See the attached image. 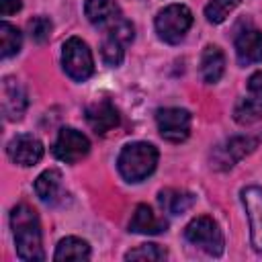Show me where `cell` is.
Returning a JSON list of instances; mask_svg holds the SVG:
<instances>
[{
    "label": "cell",
    "mask_w": 262,
    "mask_h": 262,
    "mask_svg": "<svg viewBox=\"0 0 262 262\" xmlns=\"http://www.w3.org/2000/svg\"><path fill=\"white\" fill-rule=\"evenodd\" d=\"M10 227L14 235L16 256L27 262H39L45 258L41 242V223L37 211L25 203L16 205L10 213Z\"/></svg>",
    "instance_id": "obj_1"
},
{
    "label": "cell",
    "mask_w": 262,
    "mask_h": 262,
    "mask_svg": "<svg viewBox=\"0 0 262 262\" xmlns=\"http://www.w3.org/2000/svg\"><path fill=\"white\" fill-rule=\"evenodd\" d=\"M158 158H160V154H158V147L154 143L133 141L121 149L117 166H119L121 176L127 182H139L156 170Z\"/></svg>",
    "instance_id": "obj_2"
},
{
    "label": "cell",
    "mask_w": 262,
    "mask_h": 262,
    "mask_svg": "<svg viewBox=\"0 0 262 262\" xmlns=\"http://www.w3.org/2000/svg\"><path fill=\"white\" fill-rule=\"evenodd\" d=\"M184 237L192 246H196L203 252H207L209 256H221L223 254V248H225L223 233H221L219 225L215 223V219L209 217V215L194 217L184 227Z\"/></svg>",
    "instance_id": "obj_3"
},
{
    "label": "cell",
    "mask_w": 262,
    "mask_h": 262,
    "mask_svg": "<svg viewBox=\"0 0 262 262\" xmlns=\"http://www.w3.org/2000/svg\"><path fill=\"white\" fill-rule=\"evenodd\" d=\"M192 25V12L184 4H170L156 16V33L162 41L174 45L180 43Z\"/></svg>",
    "instance_id": "obj_4"
},
{
    "label": "cell",
    "mask_w": 262,
    "mask_h": 262,
    "mask_svg": "<svg viewBox=\"0 0 262 262\" xmlns=\"http://www.w3.org/2000/svg\"><path fill=\"white\" fill-rule=\"evenodd\" d=\"M131 41H133V25L129 20H125L123 16H119L113 25L106 27L104 39L100 43V55H102L104 63L111 68L121 66V61L125 57V47Z\"/></svg>",
    "instance_id": "obj_5"
},
{
    "label": "cell",
    "mask_w": 262,
    "mask_h": 262,
    "mask_svg": "<svg viewBox=\"0 0 262 262\" xmlns=\"http://www.w3.org/2000/svg\"><path fill=\"white\" fill-rule=\"evenodd\" d=\"M61 63L66 74L76 80V82H84L92 76L94 72V59H92V51L88 49V45L80 39V37H70L63 43V51H61Z\"/></svg>",
    "instance_id": "obj_6"
},
{
    "label": "cell",
    "mask_w": 262,
    "mask_h": 262,
    "mask_svg": "<svg viewBox=\"0 0 262 262\" xmlns=\"http://www.w3.org/2000/svg\"><path fill=\"white\" fill-rule=\"evenodd\" d=\"M190 121H192L190 113L186 108H178V106H166L156 113V123H158L160 135L172 143H180L188 137Z\"/></svg>",
    "instance_id": "obj_7"
},
{
    "label": "cell",
    "mask_w": 262,
    "mask_h": 262,
    "mask_svg": "<svg viewBox=\"0 0 262 262\" xmlns=\"http://www.w3.org/2000/svg\"><path fill=\"white\" fill-rule=\"evenodd\" d=\"M90 151V141L88 137L74 129V127H63L57 133V139L53 143V156L66 164H76L82 158H86Z\"/></svg>",
    "instance_id": "obj_8"
},
{
    "label": "cell",
    "mask_w": 262,
    "mask_h": 262,
    "mask_svg": "<svg viewBox=\"0 0 262 262\" xmlns=\"http://www.w3.org/2000/svg\"><path fill=\"white\" fill-rule=\"evenodd\" d=\"M256 147V139L248 135H235L217 145L211 154V166L217 170H229L233 164H237L244 156L252 154Z\"/></svg>",
    "instance_id": "obj_9"
},
{
    "label": "cell",
    "mask_w": 262,
    "mask_h": 262,
    "mask_svg": "<svg viewBox=\"0 0 262 262\" xmlns=\"http://www.w3.org/2000/svg\"><path fill=\"white\" fill-rule=\"evenodd\" d=\"M242 203L250 221V239L256 252H262V188L246 186L242 188Z\"/></svg>",
    "instance_id": "obj_10"
},
{
    "label": "cell",
    "mask_w": 262,
    "mask_h": 262,
    "mask_svg": "<svg viewBox=\"0 0 262 262\" xmlns=\"http://www.w3.org/2000/svg\"><path fill=\"white\" fill-rule=\"evenodd\" d=\"M43 143L29 133L14 135L6 145L8 158L18 166H35L43 158Z\"/></svg>",
    "instance_id": "obj_11"
},
{
    "label": "cell",
    "mask_w": 262,
    "mask_h": 262,
    "mask_svg": "<svg viewBox=\"0 0 262 262\" xmlns=\"http://www.w3.org/2000/svg\"><path fill=\"white\" fill-rule=\"evenodd\" d=\"M27 92L14 78L2 80V113L6 121H18L23 119L27 111Z\"/></svg>",
    "instance_id": "obj_12"
},
{
    "label": "cell",
    "mask_w": 262,
    "mask_h": 262,
    "mask_svg": "<svg viewBox=\"0 0 262 262\" xmlns=\"http://www.w3.org/2000/svg\"><path fill=\"white\" fill-rule=\"evenodd\" d=\"M235 55L239 66L258 63L262 59V31L244 29L235 35Z\"/></svg>",
    "instance_id": "obj_13"
},
{
    "label": "cell",
    "mask_w": 262,
    "mask_h": 262,
    "mask_svg": "<svg viewBox=\"0 0 262 262\" xmlns=\"http://www.w3.org/2000/svg\"><path fill=\"white\" fill-rule=\"evenodd\" d=\"M86 121L94 133L104 135L119 125V113L111 104V100H98L86 108Z\"/></svg>",
    "instance_id": "obj_14"
},
{
    "label": "cell",
    "mask_w": 262,
    "mask_h": 262,
    "mask_svg": "<svg viewBox=\"0 0 262 262\" xmlns=\"http://www.w3.org/2000/svg\"><path fill=\"white\" fill-rule=\"evenodd\" d=\"M168 221L164 217H158L147 205H137L135 213L129 221V231L133 233H145V235H158L166 231Z\"/></svg>",
    "instance_id": "obj_15"
},
{
    "label": "cell",
    "mask_w": 262,
    "mask_h": 262,
    "mask_svg": "<svg viewBox=\"0 0 262 262\" xmlns=\"http://www.w3.org/2000/svg\"><path fill=\"white\" fill-rule=\"evenodd\" d=\"M84 14L88 16V20L96 27H108L113 25L121 14H119V6L117 0H86L84 4Z\"/></svg>",
    "instance_id": "obj_16"
},
{
    "label": "cell",
    "mask_w": 262,
    "mask_h": 262,
    "mask_svg": "<svg viewBox=\"0 0 262 262\" xmlns=\"http://www.w3.org/2000/svg\"><path fill=\"white\" fill-rule=\"evenodd\" d=\"M225 72V55L217 45H207L201 55V78L207 84H215L221 80Z\"/></svg>",
    "instance_id": "obj_17"
},
{
    "label": "cell",
    "mask_w": 262,
    "mask_h": 262,
    "mask_svg": "<svg viewBox=\"0 0 262 262\" xmlns=\"http://www.w3.org/2000/svg\"><path fill=\"white\" fill-rule=\"evenodd\" d=\"M35 192L43 203H57L61 199V174L55 168L41 172L35 180Z\"/></svg>",
    "instance_id": "obj_18"
},
{
    "label": "cell",
    "mask_w": 262,
    "mask_h": 262,
    "mask_svg": "<svg viewBox=\"0 0 262 262\" xmlns=\"http://www.w3.org/2000/svg\"><path fill=\"white\" fill-rule=\"evenodd\" d=\"M158 201L162 205L164 211L172 213V215H180L184 211H188L194 205V194L186 192V190H176V188H166L160 190Z\"/></svg>",
    "instance_id": "obj_19"
},
{
    "label": "cell",
    "mask_w": 262,
    "mask_h": 262,
    "mask_svg": "<svg viewBox=\"0 0 262 262\" xmlns=\"http://www.w3.org/2000/svg\"><path fill=\"white\" fill-rule=\"evenodd\" d=\"M88 258H90V246L76 235L63 237L57 244L55 254H53V260H57V262H61V260H88Z\"/></svg>",
    "instance_id": "obj_20"
},
{
    "label": "cell",
    "mask_w": 262,
    "mask_h": 262,
    "mask_svg": "<svg viewBox=\"0 0 262 262\" xmlns=\"http://www.w3.org/2000/svg\"><path fill=\"white\" fill-rule=\"evenodd\" d=\"M20 45H23L20 31L10 23H0V55L8 59L20 51Z\"/></svg>",
    "instance_id": "obj_21"
},
{
    "label": "cell",
    "mask_w": 262,
    "mask_h": 262,
    "mask_svg": "<svg viewBox=\"0 0 262 262\" xmlns=\"http://www.w3.org/2000/svg\"><path fill=\"white\" fill-rule=\"evenodd\" d=\"M233 119L237 123H242V125L260 121L262 119V100L256 98V96H252V94L248 98L237 100V104L233 108Z\"/></svg>",
    "instance_id": "obj_22"
},
{
    "label": "cell",
    "mask_w": 262,
    "mask_h": 262,
    "mask_svg": "<svg viewBox=\"0 0 262 262\" xmlns=\"http://www.w3.org/2000/svg\"><path fill=\"white\" fill-rule=\"evenodd\" d=\"M239 4V0H209V4L205 6V16L209 23L219 25L227 18V14Z\"/></svg>",
    "instance_id": "obj_23"
},
{
    "label": "cell",
    "mask_w": 262,
    "mask_h": 262,
    "mask_svg": "<svg viewBox=\"0 0 262 262\" xmlns=\"http://www.w3.org/2000/svg\"><path fill=\"white\" fill-rule=\"evenodd\" d=\"M166 256H168V252L162 246H158V244H141V246L129 250L125 254V260H149V262H154V260H164Z\"/></svg>",
    "instance_id": "obj_24"
},
{
    "label": "cell",
    "mask_w": 262,
    "mask_h": 262,
    "mask_svg": "<svg viewBox=\"0 0 262 262\" xmlns=\"http://www.w3.org/2000/svg\"><path fill=\"white\" fill-rule=\"evenodd\" d=\"M27 31H29V37L31 41L35 43H45L53 31V23L47 18V16H33L29 23H27Z\"/></svg>",
    "instance_id": "obj_25"
},
{
    "label": "cell",
    "mask_w": 262,
    "mask_h": 262,
    "mask_svg": "<svg viewBox=\"0 0 262 262\" xmlns=\"http://www.w3.org/2000/svg\"><path fill=\"white\" fill-rule=\"evenodd\" d=\"M248 90H250L252 96H256V98L262 100V72H256V74L250 76V80H248Z\"/></svg>",
    "instance_id": "obj_26"
},
{
    "label": "cell",
    "mask_w": 262,
    "mask_h": 262,
    "mask_svg": "<svg viewBox=\"0 0 262 262\" xmlns=\"http://www.w3.org/2000/svg\"><path fill=\"white\" fill-rule=\"evenodd\" d=\"M20 6H23L20 0H0V12H2V16H10V14L18 12Z\"/></svg>",
    "instance_id": "obj_27"
}]
</instances>
